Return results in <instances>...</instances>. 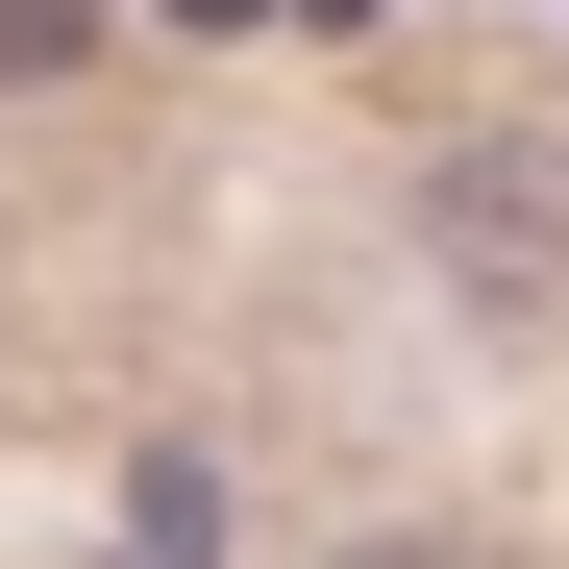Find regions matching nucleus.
Listing matches in <instances>:
<instances>
[{
	"label": "nucleus",
	"instance_id": "1",
	"mask_svg": "<svg viewBox=\"0 0 569 569\" xmlns=\"http://www.w3.org/2000/svg\"><path fill=\"white\" fill-rule=\"evenodd\" d=\"M446 272L470 298H569V149H446Z\"/></svg>",
	"mask_w": 569,
	"mask_h": 569
},
{
	"label": "nucleus",
	"instance_id": "2",
	"mask_svg": "<svg viewBox=\"0 0 569 569\" xmlns=\"http://www.w3.org/2000/svg\"><path fill=\"white\" fill-rule=\"evenodd\" d=\"M100 50V0H0V74H74Z\"/></svg>",
	"mask_w": 569,
	"mask_h": 569
},
{
	"label": "nucleus",
	"instance_id": "3",
	"mask_svg": "<svg viewBox=\"0 0 569 569\" xmlns=\"http://www.w3.org/2000/svg\"><path fill=\"white\" fill-rule=\"evenodd\" d=\"M347 569H446V545H347Z\"/></svg>",
	"mask_w": 569,
	"mask_h": 569
}]
</instances>
